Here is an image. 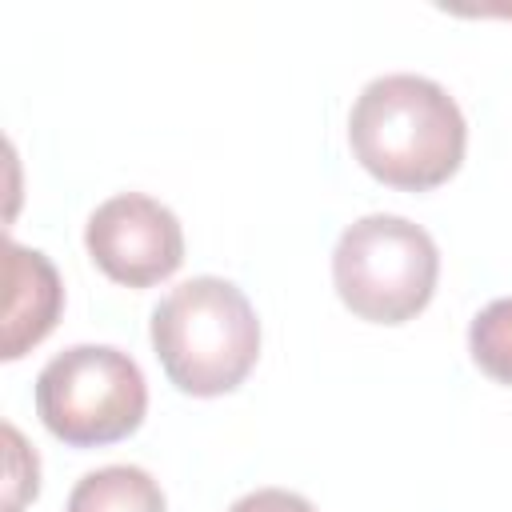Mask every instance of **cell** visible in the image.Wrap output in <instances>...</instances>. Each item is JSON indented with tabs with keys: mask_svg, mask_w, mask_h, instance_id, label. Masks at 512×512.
Listing matches in <instances>:
<instances>
[{
	"mask_svg": "<svg viewBox=\"0 0 512 512\" xmlns=\"http://www.w3.org/2000/svg\"><path fill=\"white\" fill-rule=\"evenodd\" d=\"M228 512H316V508L288 488H256V492L240 496Z\"/></svg>",
	"mask_w": 512,
	"mask_h": 512,
	"instance_id": "cell-10",
	"label": "cell"
},
{
	"mask_svg": "<svg viewBox=\"0 0 512 512\" xmlns=\"http://www.w3.org/2000/svg\"><path fill=\"white\" fill-rule=\"evenodd\" d=\"M468 352L484 376L512 388V296L492 300L468 328Z\"/></svg>",
	"mask_w": 512,
	"mask_h": 512,
	"instance_id": "cell-8",
	"label": "cell"
},
{
	"mask_svg": "<svg viewBox=\"0 0 512 512\" xmlns=\"http://www.w3.org/2000/svg\"><path fill=\"white\" fill-rule=\"evenodd\" d=\"M4 440H8V492H4V512H20L24 500L36 496L40 488V464H36V452L24 444V436L4 424Z\"/></svg>",
	"mask_w": 512,
	"mask_h": 512,
	"instance_id": "cell-9",
	"label": "cell"
},
{
	"mask_svg": "<svg viewBox=\"0 0 512 512\" xmlns=\"http://www.w3.org/2000/svg\"><path fill=\"white\" fill-rule=\"evenodd\" d=\"M96 268L124 288H152L184 264V232L172 208L144 192L104 200L84 228Z\"/></svg>",
	"mask_w": 512,
	"mask_h": 512,
	"instance_id": "cell-5",
	"label": "cell"
},
{
	"mask_svg": "<svg viewBox=\"0 0 512 512\" xmlns=\"http://www.w3.org/2000/svg\"><path fill=\"white\" fill-rule=\"evenodd\" d=\"M4 360H20L32 344H40L64 308V288L52 268V260L36 248H24L16 240L4 244Z\"/></svg>",
	"mask_w": 512,
	"mask_h": 512,
	"instance_id": "cell-6",
	"label": "cell"
},
{
	"mask_svg": "<svg viewBox=\"0 0 512 512\" xmlns=\"http://www.w3.org/2000/svg\"><path fill=\"white\" fill-rule=\"evenodd\" d=\"M440 276L432 236L388 212L348 224L332 252V280L348 312L372 324H404L428 308Z\"/></svg>",
	"mask_w": 512,
	"mask_h": 512,
	"instance_id": "cell-3",
	"label": "cell"
},
{
	"mask_svg": "<svg viewBox=\"0 0 512 512\" xmlns=\"http://www.w3.org/2000/svg\"><path fill=\"white\" fill-rule=\"evenodd\" d=\"M356 160L388 188L428 192L444 184L468 144L460 104L428 76L392 72L364 84L348 116Z\"/></svg>",
	"mask_w": 512,
	"mask_h": 512,
	"instance_id": "cell-1",
	"label": "cell"
},
{
	"mask_svg": "<svg viewBox=\"0 0 512 512\" xmlns=\"http://www.w3.org/2000/svg\"><path fill=\"white\" fill-rule=\"evenodd\" d=\"M64 512H164V492L144 468L108 464L76 480Z\"/></svg>",
	"mask_w": 512,
	"mask_h": 512,
	"instance_id": "cell-7",
	"label": "cell"
},
{
	"mask_svg": "<svg viewBox=\"0 0 512 512\" xmlns=\"http://www.w3.org/2000/svg\"><path fill=\"white\" fill-rule=\"evenodd\" d=\"M152 348L180 392L224 396L260 356V320L232 280L192 276L156 304Z\"/></svg>",
	"mask_w": 512,
	"mask_h": 512,
	"instance_id": "cell-2",
	"label": "cell"
},
{
	"mask_svg": "<svg viewBox=\"0 0 512 512\" xmlns=\"http://www.w3.org/2000/svg\"><path fill=\"white\" fill-rule=\"evenodd\" d=\"M36 412L68 448H104L132 436L148 412L140 364L108 344H72L36 376Z\"/></svg>",
	"mask_w": 512,
	"mask_h": 512,
	"instance_id": "cell-4",
	"label": "cell"
}]
</instances>
